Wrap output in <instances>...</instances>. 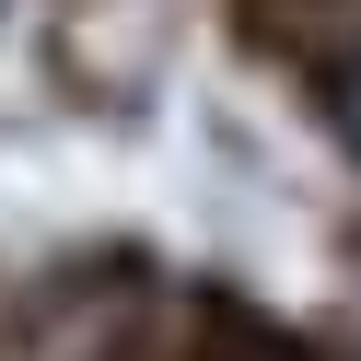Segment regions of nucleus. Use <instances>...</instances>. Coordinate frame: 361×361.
<instances>
[{"label":"nucleus","instance_id":"1","mask_svg":"<svg viewBox=\"0 0 361 361\" xmlns=\"http://www.w3.org/2000/svg\"><path fill=\"white\" fill-rule=\"evenodd\" d=\"M338 140L361 152V59H350V71H338Z\"/></svg>","mask_w":361,"mask_h":361}]
</instances>
